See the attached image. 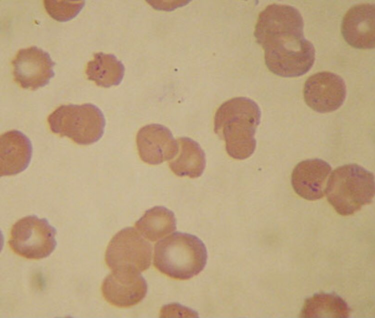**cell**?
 I'll use <instances>...</instances> for the list:
<instances>
[{"label": "cell", "instance_id": "19", "mask_svg": "<svg viewBox=\"0 0 375 318\" xmlns=\"http://www.w3.org/2000/svg\"><path fill=\"white\" fill-rule=\"evenodd\" d=\"M48 13L54 19L65 22L75 17L81 11L85 1L44 0Z\"/></svg>", "mask_w": 375, "mask_h": 318}, {"label": "cell", "instance_id": "9", "mask_svg": "<svg viewBox=\"0 0 375 318\" xmlns=\"http://www.w3.org/2000/svg\"><path fill=\"white\" fill-rule=\"evenodd\" d=\"M12 64L15 81L24 89L36 90L44 87L55 74L56 63L49 53L35 46L20 49Z\"/></svg>", "mask_w": 375, "mask_h": 318}, {"label": "cell", "instance_id": "10", "mask_svg": "<svg viewBox=\"0 0 375 318\" xmlns=\"http://www.w3.org/2000/svg\"><path fill=\"white\" fill-rule=\"evenodd\" d=\"M136 141L139 156L142 161L158 165L174 158L179 146L172 132L159 124H150L138 131Z\"/></svg>", "mask_w": 375, "mask_h": 318}, {"label": "cell", "instance_id": "12", "mask_svg": "<svg viewBox=\"0 0 375 318\" xmlns=\"http://www.w3.org/2000/svg\"><path fill=\"white\" fill-rule=\"evenodd\" d=\"M374 4H357L349 9L342 23L341 31L345 41L356 48H374Z\"/></svg>", "mask_w": 375, "mask_h": 318}, {"label": "cell", "instance_id": "4", "mask_svg": "<svg viewBox=\"0 0 375 318\" xmlns=\"http://www.w3.org/2000/svg\"><path fill=\"white\" fill-rule=\"evenodd\" d=\"M325 193L338 213L342 216L352 215L372 202L374 175L357 164L338 167L327 181Z\"/></svg>", "mask_w": 375, "mask_h": 318}, {"label": "cell", "instance_id": "15", "mask_svg": "<svg viewBox=\"0 0 375 318\" xmlns=\"http://www.w3.org/2000/svg\"><path fill=\"white\" fill-rule=\"evenodd\" d=\"M179 153L169 163L172 171L179 177H200L206 167V155L199 144L188 137L178 139Z\"/></svg>", "mask_w": 375, "mask_h": 318}, {"label": "cell", "instance_id": "18", "mask_svg": "<svg viewBox=\"0 0 375 318\" xmlns=\"http://www.w3.org/2000/svg\"><path fill=\"white\" fill-rule=\"evenodd\" d=\"M350 310L346 303L334 293H319L307 299L300 317L346 318Z\"/></svg>", "mask_w": 375, "mask_h": 318}, {"label": "cell", "instance_id": "7", "mask_svg": "<svg viewBox=\"0 0 375 318\" xmlns=\"http://www.w3.org/2000/svg\"><path fill=\"white\" fill-rule=\"evenodd\" d=\"M152 246L132 227L118 232L110 241L105 255L106 262L112 271L140 273L150 266Z\"/></svg>", "mask_w": 375, "mask_h": 318}, {"label": "cell", "instance_id": "11", "mask_svg": "<svg viewBox=\"0 0 375 318\" xmlns=\"http://www.w3.org/2000/svg\"><path fill=\"white\" fill-rule=\"evenodd\" d=\"M148 285L140 273L112 271L104 279L102 291L110 304L120 308L134 306L145 297Z\"/></svg>", "mask_w": 375, "mask_h": 318}, {"label": "cell", "instance_id": "17", "mask_svg": "<svg viewBox=\"0 0 375 318\" xmlns=\"http://www.w3.org/2000/svg\"><path fill=\"white\" fill-rule=\"evenodd\" d=\"M174 213L164 206H155L146 211L135 226L144 237L156 241L176 230Z\"/></svg>", "mask_w": 375, "mask_h": 318}, {"label": "cell", "instance_id": "1", "mask_svg": "<svg viewBox=\"0 0 375 318\" xmlns=\"http://www.w3.org/2000/svg\"><path fill=\"white\" fill-rule=\"evenodd\" d=\"M254 36L264 50L266 67L276 75L299 77L314 65V47L304 37L303 18L292 6H267L259 14Z\"/></svg>", "mask_w": 375, "mask_h": 318}, {"label": "cell", "instance_id": "16", "mask_svg": "<svg viewBox=\"0 0 375 318\" xmlns=\"http://www.w3.org/2000/svg\"><path fill=\"white\" fill-rule=\"evenodd\" d=\"M85 72L88 80L98 86L108 88L120 83L124 66L114 54L100 52L95 53L93 59L88 62Z\"/></svg>", "mask_w": 375, "mask_h": 318}, {"label": "cell", "instance_id": "3", "mask_svg": "<svg viewBox=\"0 0 375 318\" xmlns=\"http://www.w3.org/2000/svg\"><path fill=\"white\" fill-rule=\"evenodd\" d=\"M207 259L202 241L186 233L175 232L154 246V267L174 279L186 280L198 275L204 268Z\"/></svg>", "mask_w": 375, "mask_h": 318}, {"label": "cell", "instance_id": "14", "mask_svg": "<svg viewBox=\"0 0 375 318\" xmlns=\"http://www.w3.org/2000/svg\"><path fill=\"white\" fill-rule=\"evenodd\" d=\"M32 152L30 139L23 133L12 130L0 138V176L18 174L28 167Z\"/></svg>", "mask_w": 375, "mask_h": 318}, {"label": "cell", "instance_id": "13", "mask_svg": "<svg viewBox=\"0 0 375 318\" xmlns=\"http://www.w3.org/2000/svg\"><path fill=\"white\" fill-rule=\"evenodd\" d=\"M331 171L330 165L322 159L314 158L302 161L292 171V188L298 195L304 199H320L325 194L326 180Z\"/></svg>", "mask_w": 375, "mask_h": 318}, {"label": "cell", "instance_id": "5", "mask_svg": "<svg viewBox=\"0 0 375 318\" xmlns=\"http://www.w3.org/2000/svg\"><path fill=\"white\" fill-rule=\"evenodd\" d=\"M48 121L53 133L82 145L99 140L106 125L102 112L92 103L62 105L50 114Z\"/></svg>", "mask_w": 375, "mask_h": 318}, {"label": "cell", "instance_id": "6", "mask_svg": "<svg viewBox=\"0 0 375 318\" xmlns=\"http://www.w3.org/2000/svg\"><path fill=\"white\" fill-rule=\"evenodd\" d=\"M56 229L45 218L26 216L12 226L8 244L18 255L29 259L48 256L56 246Z\"/></svg>", "mask_w": 375, "mask_h": 318}, {"label": "cell", "instance_id": "8", "mask_svg": "<svg viewBox=\"0 0 375 318\" xmlns=\"http://www.w3.org/2000/svg\"><path fill=\"white\" fill-rule=\"evenodd\" d=\"M346 94V85L343 78L329 71L311 75L304 85L306 104L318 113H328L338 109L344 103Z\"/></svg>", "mask_w": 375, "mask_h": 318}, {"label": "cell", "instance_id": "2", "mask_svg": "<svg viewBox=\"0 0 375 318\" xmlns=\"http://www.w3.org/2000/svg\"><path fill=\"white\" fill-rule=\"evenodd\" d=\"M260 117L258 104L245 97L232 98L219 107L214 115V131L224 140L229 156L244 160L254 153Z\"/></svg>", "mask_w": 375, "mask_h": 318}]
</instances>
